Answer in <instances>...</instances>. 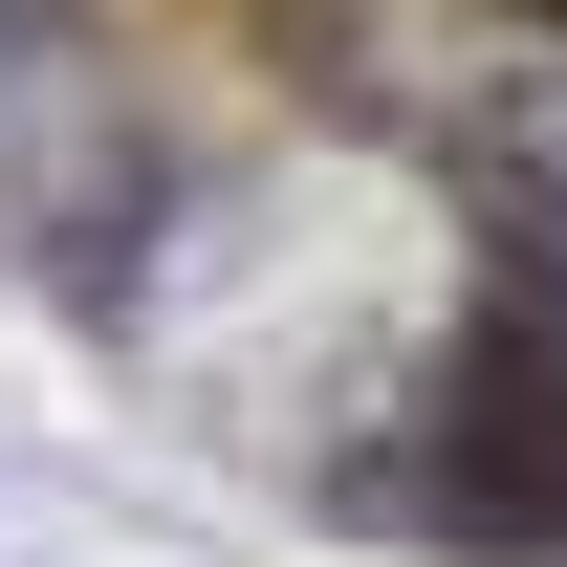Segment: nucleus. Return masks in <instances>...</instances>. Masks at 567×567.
<instances>
[{"label":"nucleus","instance_id":"nucleus-1","mask_svg":"<svg viewBox=\"0 0 567 567\" xmlns=\"http://www.w3.org/2000/svg\"><path fill=\"white\" fill-rule=\"evenodd\" d=\"M0 284L240 481L567 567V0H0Z\"/></svg>","mask_w":567,"mask_h":567}]
</instances>
